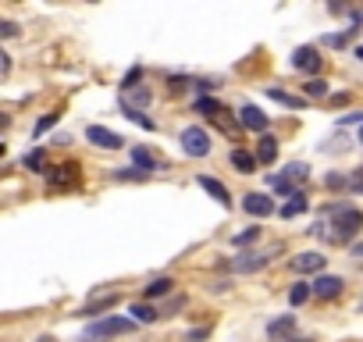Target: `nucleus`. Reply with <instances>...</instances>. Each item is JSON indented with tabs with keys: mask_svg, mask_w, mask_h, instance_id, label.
<instances>
[{
	"mask_svg": "<svg viewBox=\"0 0 363 342\" xmlns=\"http://www.w3.org/2000/svg\"><path fill=\"white\" fill-rule=\"evenodd\" d=\"M132 328H136L132 318H100L82 332V342H100V339H111V335H125Z\"/></svg>",
	"mask_w": 363,
	"mask_h": 342,
	"instance_id": "obj_1",
	"label": "nucleus"
},
{
	"mask_svg": "<svg viewBox=\"0 0 363 342\" xmlns=\"http://www.w3.org/2000/svg\"><path fill=\"white\" fill-rule=\"evenodd\" d=\"M331 228H335V232H331V239H335V242H353L360 235V228H363V214L356 207H342L335 214V225H331Z\"/></svg>",
	"mask_w": 363,
	"mask_h": 342,
	"instance_id": "obj_2",
	"label": "nucleus"
},
{
	"mask_svg": "<svg viewBox=\"0 0 363 342\" xmlns=\"http://www.w3.org/2000/svg\"><path fill=\"white\" fill-rule=\"evenodd\" d=\"M182 150L189 153V157H207L210 153V132L200 129V125H189V129H182Z\"/></svg>",
	"mask_w": 363,
	"mask_h": 342,
	"instance_id": "obj_3",
	"label": "nucleus"
},
{
	"mask_svg": "<svg viewBox=\"0 0 363 342\" xmlns=\"http://www.w3.org/2000/svg\"><path fill=\"white\" fill-rule=\"evenodd\" d=\"M310 286H314V296H317V300H335V296H342V289H346V282H342L339 274H317Z\"/></svg>",
	"mask_w": 363,
	"mask_h": 342,
	"instance_id": "obj_4",
	"label": "nucleus"
},
{
	"mask_svg": "<svg viewBox=\"0 0 363 342\" xmlns=\"http://www.w3.org/2000/svg\"><path fill=\"white\" fill-rule=\"evenodd\" d=\"M86 139L97 143L100 150H121V146H125V139H121L118 132H111V129H104V125H89L86 129Z\"/></svg>",
	"mask_w": 363,
	"mask_h": 342,
	"instance_id": "obj_5",
	"label": "nucleus"
},
{
	"mask_svg": "<svg viewBox=\"0 0 363 342\" xmlns=\"http://www.w3.org/2000/svg\"><path fill=\"white\" fill-rule=\"evenodd\" d=\"M242 210L253 214V217H271V214H278L275 200H271L267 193H250L246 200H242Z\"/></svg>",
	"mask_w": 363,
	"mask_h": 342,
	"instance_id": "obj_6",
	"label": "nucleus"
},
{
	"mask_svg": "<svg viewBox=\"0 0 363 342\" xmlns=\"http://www.w3.org/2000/svg\"><path fill=\"white\" fill-rule=\"evenodd\" d=\"M324 264H328V257L317 254V250H307V254L292 257V271H299V274H317V271H324Z\"/></svg>",
	"mask_w": 363,
	"mask_h": 342,
	"instance_id": "obj_7",
	"label": "nucleus"
},
{
	"mask_svg": "<svg viewBox=\"0 0 363 342\" xmlns=\"http://www.w3.org/2000/svg\"><path fill=\"white\" fill-rule=\"evenodd\" d=\"M239 125L250 129V132H264V136H267V114H264L257 104H246V107L239 111Z\"/></svg>",
	"mask_w": 363,
	"mask_h": 342,
	"instance_id": "obj_8",
	"label": "nucleus"
},
{
	"mask_svg": "<svg viewBox=\"0 0 363 342\" xmlns=\"http://www.w3.org/2000/svg\"><path fill=\"white\" fill-rule=\"evenodd\" d=\"M292 68H299V72H317V68H321V54H317L314 47H296Z\"/></svg>",
	"mask_w": 363,
	"mask_h": 342,
	"instance_id": "obj_9",
	"label": "nucleus"
},
{
	"mask_svg": "<svg viewBox=\"0 0 363 342\" xmlns=\"http://www.w3.org/2000/svg\"><path fill=\"white\" fill-rule=\"evenodd\" d=\"M267 261H271L267 254H242V257H235V264H232V267H235L239 274H253V271H260Z\"/></svg>",
	"mask_w": 363,
	"mask_h": 342,
	"instance_id": "obj_10",
	"label": "nucleus"
},
{
	"mask_svg": "<svg viewBox=\"0 0 363 342\" xmlns=\"http://www.w3.org/2000/svg\"><path fill=\"white\" fill-rule=\"evenodd\" d=\"M275 157H278V139H275V136H260L257 164H275Z\"/></svg>",
	"mask_w": 363,
	"mask_h": 342,
	"instance_id": "obj_11",
	"label": "nucleus"
},
{
	"mask_svg": "<svg viewBox=\"0 0 363 342\" xmlns=\"http://www.w3.org/2000/svg\"><path fill=\"white\" fill-rule=\"evenodd\" d=\"M114 303H118V293H107V296H100V300H93V303H86L82 314H89V318L100 321V314H104V310H114Z\"/></svg>",
	"mask_w": 363,
	"mask_h": 342,
	"instance_id": "obj_12",
	"label": "nucleus"
},
{
	"mask_svg": "<svg viewBox=\"0 0 363 342\" xmlns=\"http://www.w3.org/2000/svg\"><path fill=\"white\" fill-rule=\"evenodd\" d=\"M232 168L242 171V175H253L257 171V157H253V153H246V150H232Z\"/></svg>",
	"mask_w": 363,
	"mask_h": 342,
	"instance_id": "obj_13",
	"label": "nucleus"
},
{
	"mask_svg": "<svg viewBox=\"0 0 363 342\" xmlns=\"http://www.w3.org/2000/svg\"><path fill=\"white\" fill-rule=\"evenodd\" d=\"M200 189H207V193L214 196L218 203H225V207H228V189H225V185H221L218 178H210V175H200Z\"/></svg>",
	"mask_w": 363,
	"mask_h": 342,
	"instance_id": "obj_14",
	"label": "nucleus"
},
{
	"mask_svg": "<svg viewBox=\"0 0 363 342\" xmlns=\"http://www.w3.org/2000/svg\"><path fill=\"white\" fill-rule=\"evenodd\" d=\"M307 196H302V193H296V196H289V203L285 207H278V214L285 217V221H289V217H299V214H307Z\"/></svg>",
	"mask_w": 363,
	"mask_h": 342,
	"instance_id": "obj_15",
	"label": "nucleus"
},
{
	"mask_svg": "<svg viewBox=\"0 0 363 342\" xmlns=\"http://www.w3.org/2000/svg\"><path fill=\"white\" fill-rule=\"evenodd\" d=\"M129 314H132L136 325H154V321H157V310H154V306H146V303H132V306H129Z\"/></svg>",
	"mask_w": 363,
	"mask_h": 342,
	"instance_id": "obj_16",
	"label": "nucleus"
},
{
	"mask_svg": "<svg viewBox=\"0 0 363 342\" xmlns=\"http://www.w3.org/2000/svg\"><path fill=\"white\" fill-rule=\"evenodd\" d=\"M267 97H271V100H278V104H285V107H302V104H307L302 97H292V93H285V89H278V86H271V89H267Z\"/></svg>",
	"mask_w": 363,
	"mask_h": 342,
	"instance_id": "obj_17",
	"label": "nucleus"
},
{
	"mask_svg": "<svg viewBox=\"0 0 363 342\" xmlns=\"http://www.w3.org/2000/svg\"><path fill=\"white\" fill-rule=\"evenodd\" d=\"M171 289H175L171 278H154V282L146 286V296H150V300H157V296H168Z\"/></svg>",
	"mask_w": 363,
	"mask_h": 342,
	"instance_id": "obj_18",
	"label": "nucleus"
},
{
	"mask_svg": "<svg viewBox=\"0 0 363 342\" xmlns=\"http://www.w3.org/2000/svg\"><path fill=\"white\" fill-rule=\"evenodd\" d=\"M310 296H314V286H307V282H299V286H292V289H289V303H292V306L307 303Z\"/></svg>",
	"mask_w": 363,
	"mask_h": 342,
	"instance_id": "obj_19",
	"label": "nucleus"
},
{
	"mask_svg": "<svg viewBox=\"0 0 363 342\" xmlns=\"http://www.w3.org/2000/svg\"><path fill=\"white\" fill-rule=\"evenodd\" d=\"M132 161H136V164H139V168H143L146 175H150V171L157 168V161L150 157V150H143V146H136V150H132Z\"/></svg>",
	"mask_w": 363,
	"mask_h": 342,
	"instance_id": "obj_20",
	"label": "nucleus"
},
{
	"mask_svg": "<svg viewBox=\"0 0 363 342\" xmlns=\"http://www.w3.org/2000/svg\"><path fill=\"white\" fill-rule=\"evenodd\" d=\"M292 325H296V318L285 314V318H278V321H271V325H267V335L275 339V335H282V332H292Z\"/></svg>",
	"mask_w": 363,
	"mask_h": 342,
	"instance_id": "obj_21",
	"label": "nucleus"
},
{
	"mask_svg": "<svg viewBox=\"0 0 363 342\" xmlns=\"http://www.w3.org/2000/svg\"><path fill=\"white\" fill-rule=\"evenodd\" d=\"M121 111H125V118H129V121H136V125H143L146 132L154 129V121H150V118H146L143 111H136V107H125V104H121Z\"/></svg>",
	"mask_w": 363,
	"mask_h": 342,
	"instance_id": "obj_22",
	"label": "nucleus"
},
{
	"mask_svg": "<svg viewBox=\"0 0 363 342\" xmlns=\"http://www.w3.org/2000/svg\"><path fill=\"white\" fill-rule=\"evenodd\" d=\"M302 93H307V97H328V82L324 79H310L307 86H302Z\"/></svg>",
	"mask_w": 363,
	"mask_h": 342,
	"instance_id": "obj_23",
	"label": "nucleus"
},
{
	"mask_svg": "<svg viewBox=\"0 0 363 342\" xmlns=\"http://www.w3.org/2000/svg\"><path fill=\"white\" fill-rule=\"evenodd\" d=\"M114 178L118 182H143V178H150L146 171H136V168H121V171H114Z\"/></svg>",
	"mask_w": 363,
	"mask_h": 342,
	"instance_id": "obj_24",
	"label": "nucleus"
},
{
	"mask_svg": "<svg viewBox=\"0 0 363 342\" xmlns=\"http://www.w3.org/2000/svg\"><path fill=\"white\" fill-rule=\"evenodd\" d=\"M29 171H43V150H33V153H25V161H22Z\"/></svg>",
	"mask_w": 363,
	"mask_h": 342,
	"instance_id": "obj_25",
	"label": "nucleus"
},
{
	"mask_svg": "<svg viewBox=\"0 0 363 342\" xmlns=\"http://www.w3.org/2000/svg\"><path fill=\"white\" fill-rule=\"evenodd\" d=\"M260 235V228L253 225V228H246V232H239V235H232V246H246V242H253Z\"/></svg>",
	"mask_w": 363,
	"mask_h": 342,
	"instance_id": "obj_26",
	"label": "nucleus"
},
{
	"mask_svg": "<svg viewBox=\"0 0 363 342\" xmlns=\"http://www.w3.org/2000/svg\"><path fill=\"white\" fill-rule=\"evenodd\" d=\"M285 178L289 182H302V178H307V164H289L285 168Z\"/></svg>",
	"mask_w": 363,
	"mask_h": 342,
	"instance_id": "obj_27",
	"label": "nucleus"
},
{
	"mask_svg": "<svg viewBox=\"0 0 363 342\" xmlns=\"http://www.w3.org/2000/svg\"><path fill=\"white\" fill-rule=\"evenodd\" d=\"M196 111H200V114H218V100L203 97V100H196Z\"/></svg>",
	"mask_w": 363,
	"mask_h": 342,
	"instance_id": "obj_28",
	"label": "nucleus"
},
{
	"mask_svg": "<svg viewBox=\"0 0 363 342\" xmlns=\"http://www.w3.org/2000/svg\"><path fill=\"white\" fill-rule=\"evenodd\" d=\"M349 40H353V29H349V33H342V36H328V43H331V47H346Z\"/></svg>",
	"mask_w": 363,
	"mask_h": 342,
	"instance_id": "obj_29",
	"label": "nucleus"
},
{
	"mask_svg": "<svg viewBox=\"0 0 363 342\" xmlns=\"http://www.w3.org/2000/svg\"><path fill=\"white\" fill-rule=\"evenodd\" d=\"M54 121H57V114H47V118H40V125H36V136H40V132H47V129L54 125Z\"/></svg>",
	"mask_w": 363,
	"mask_h": 342,
	"instance_id": "obj_30",
	"label": "nucleus"
},
{
	"mask_svg": "<svg viewBox=\"0 0 363 342\" xmlns=\"http://www.w3.org/2000/svg\"><path fill=\"white\" fill-rule=\"evenodd\" d=\"M0 36H8V40L18 36V25H15V22H4V25H0Z\"/></svg>",
	"mask_w": 363,
	"mask_h": 342,
	"instance_id": "obj_31",
	"label": "nucleus"
},
{
	"mask_svg": "<svg viewBox=\"0 0 363 342\" xmlns=\"http://www.w3.org/2000/svg\"><path fill=\"white\" fill-rule=\"evenodd\" d=\"M8 72H11V57L0 54V75H8Z\"/></svg>",
	"mask_w": 363,
	"mask_h": 342,
	"instance_id": "obj_32",
	"label": "nucleus"
},
{
	"mask_svg": "<svg viewBox=\"0 0 363 342\" xmlns=\"http://www.w3.org/2000/svg\"><path fill=\"white\" fill-rule=\"evenodd\" d=\"M349 254H353V257H363V239H360V242H353V246H349Z\"/></svg>",
	"mask_w": 363,
	"mask_h": 342,
	"instance_id": "obj_33",
	"label": "nucleus"
},
{
	"mask_svg": "<svg viewBox=\"0 0 363 342\" xmlns=\"http://www.w3.org/2000/svg\"><path fill=\"white\" fill-rule=\"evenodd\" d=\"M200 339H207V328H200V332H189V342H200Z\"/></svg>",
	"mask_w": 363,
	"mask_h": 342,
	"instance_id": "obj_34",
	"label": "nucleus"
},
{
	"mask_svg": "<svg viewBox=\"0 0 363 342\" xmlns=\"http://www.w3.org/2000/svg\"><path fill=\"white\" fill-rule=\"evenodd\" d=\"M356 57H360V61H363V47H356Z\"/></svg>",
	"mask_w": 363,
	"mask_h": 342,
	"instance_id": "obj_35",
	"label": "nucleus"
},
{
	"mask_svg": "<svg viewBox=\"0 0 363 342\" xmlns=\"http://www.w3.org/2000/svg\"><path fill=\"white\" fill-rule=\"evenodd\" d=\"M296 342H314V339H296Z\"/></svg>",
	"mask_w": 363,
	"mask_h": 342,
	"instance_id": "obj_36",
	"label": "nucleus"
},
{
	"mask_svg": "<svg viewBox=\"0 0 363 342\" xmlns=\"http://www.w3.org/2000/svg\"><path fill=\"white\" fill-rule=\"evenodd\" d=\"M360 143H363V125H360Z\"/></svg>",
	"mask_w": 363,
	"mask_h": 342,
	"instance_id": "obj_37",
	"label": "nucleus"
}]
</instances>
